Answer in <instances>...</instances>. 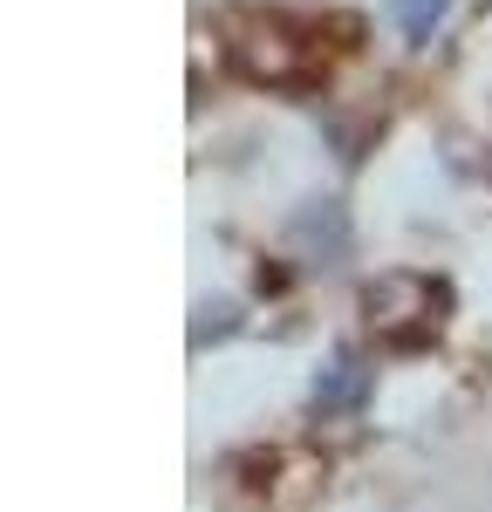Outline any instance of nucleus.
<instances>
[{
  "label": "nucleus",
  "instance_id": "nucleus-1",
  "mask_svg": "<svg viewBox=\"0 0 492 512\" xmlns=\"http://www.w3.org/2000/svg\"><path fill=\"white\" fill-rule=\"evenodd\" d=\"M451 0H390V21H397V35L410 41V48H424L431 41V28L445 21Z\"/></svg>",
  "mask_w": 492,
  "mask_h": 512
},
{
  "label": "nucleus",
  "instance_id": "nucleus-2",
  "mask_svg": "<svg viewBox=\"0 0 492 512\" xmlns=\"http://www.w3.org/2000/svg\"><path fill=\"white\" fill-rule=\"evenodd\" d=\"M356 396H363V369H356L349 355H335L328 376H315V410H342V403H356Z\"/></svg>",
  "mask_w": 492,
  "mask_h": 512
}]
</instances>
